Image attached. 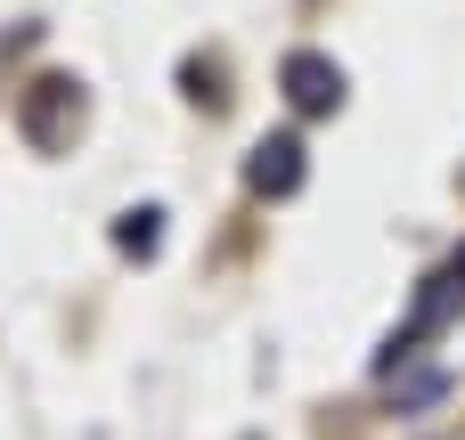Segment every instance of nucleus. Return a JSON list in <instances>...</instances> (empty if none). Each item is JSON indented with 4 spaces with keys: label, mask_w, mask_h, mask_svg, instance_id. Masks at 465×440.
Returning a JSON list of instances; mask_svg holds the SVG:
<instances>
[{
    "label": "nucleus",
    "mask_w": 465,
    "mask_h": 440,
    "mask_svg": "<svg viewBox=\"0 0 465 440\" xmlns=\"http://www.w3.org/2000/svg\"><path fill=\"white\" fill-rule=\"evenodd\" d=\"M278 82H286V106H294V114H335V106H343V65L319 57V49H294Z\"/></svg>",
    "instance_id": "f257e3e1"
},
{
    "label": "nucleus",
    "mask_w": 465,
    "mask_h": 440,
    "mask_svg": "<svg viewBox=\"0 0 465 440\" xmlns=\"http://www.w3.org/2000/svg\"><path fill=\"white\" fill-rule=\"evenodd\" d=\"M245 180H253L262 196H294V188H302V139H286V131H278V139H262V147H253V163H245Z\"/></svg>",
    "instance_id": "f03ea898"
},
{
    "label": "nucleus",
    "mask_w": 465,
    "mask_h": 440,
    "mask_svg": "<svg viewBox=\"0 0 465 440\" xmlns=\"http://www.w3.org/2000/svg\"><path fill=\"white\" fill-rule=\"evenodd\" d=\"M458 310H465V261H450V269H441V278L417 294V318H409V335H433V327H450Z\"/></svg>",
    "instance_id": "7ed1b4c3"
},
{
    "label": "nucleus",
    "mask_w": 465,
    "mask_h": 440,
    "mask_svg": "<svg viewBox=\"0 0 465 440\" xmlns=\"http://www.w3.org/2000/svg\"><path fill=\"white\" fill-rule=\"evenodd\" d=\"M155 220H163V212H155V204H139V212H123V220H114V245H123V253H139V261H147V253H155V245H163V229H155Z\"/></svg>",
    "instance_id": "20e7f679"
},
{
    "label": "nucleus",
    "mask_w": 465,
    "mask_h": 440,
    "mask_svg": "<svg viewBox=\"0 0 465 440\" xmlns=\"http://www.w3.org/2000/svg\"><path fill=\"white\" fill-rule=\"evenodd\" d=\"M425 400H441V376H433V367L409 376V384H392V408H425Z\"/></svg>",
    "instance_id": "39448f33"
}]
</instances>
